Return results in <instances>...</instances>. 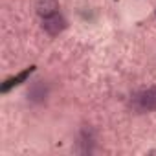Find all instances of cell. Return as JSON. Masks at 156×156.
<instances>
[{
  "label": "cell",
  "mask_w": 156,
  "mask_h": 156,
  "mask_svg": "<svg viewBox=\"0 0 156 156\" xmlns=\"http://www.w3.org/2000/svg\"><path fill=\"white\" fill-rule=\"evenodd\" d=\"M66 28H68V20H66L59 11L53 13V15H50V17H44V19H42V30H44L50 37L61 35Z\"/></svg>",
  "instance_id": "obj_2"
},
{
  "label": "cell",
  "mask_w": 156,
  "mask_h": 156,
  "mask_svg": "<svg viewBox=\"0 0 156 156\" xmlns=\"http://www.w3.org/2000/svg\"><path fill=\"white\" fill-rule=\"evenodd\" d=\"M77 151L83 152V154H90L94 152V147H96V132L90 129V127H83L79 136H77Z\"/></svg>",
  "instance_id": "obj_4"
},
{
  "label": "cell",
  "mask_w": 156,
  "mask_h": 156,
  "mask_svg": "<svg viewBox=\"0 0 156 156\" xmlns=\"http://www.w3.org/2000/svg\"><path fill=\"white\" fill-rule=\"evenodd\" d=\"M28 101L30 103H33V105H42L46 99H48V96H50V85L46 83V81H33V83H30V87H28Z\"/></svg>",
  "instance_id": "obj_3"
},
{
  "label": "cell",
  "mask_w": 156,
  "mask_h": 156,
  "mask_svg": "<svg viewBox=\"0 0 156 156\" xmlns=\"http://www.w3.org/2000/svg\"><path fill=\"white\" fill-rule=\"evenodd\" d=\"M130 108L136 114L154 112L156 110V87H149L145 90L136 92L130 98Z\"/></svg>",
  "instance_id": "obj_1"
},
{
  "label": "cell",
  "mask_w": 156,
  "mask_h": 156,
  "mask_svg": "<svg viewBox=\"0 0 156 156\" xmlns=\"http://www.w3.org/2000/svg\"><path fill=\"white\" fill-rule=\"evenodd\" d=\"M33 73V66H30V68H26V70H22L20 73H17L15 77H11V79H8L4 85H2V92L6 94V92H9L13 87H19V85H22L26 79H28V77Z\"/></svg>",
  "instance_id": "obj_6"
},
{
  "label": "cell",
  "mask_w": 156,
  "mask_h": 156,
  "mask_svg": "<svg viewBox=\"0 0 156 156\" xmlns=\"http://www.w3.org/2000/svg\"><path fill=\"white\" fill-rule=\"evenodd\" d=\"M35 9H37V13L42 19L50 17V15H53V13L59 11V0H37Z\"/></svg>",
  "instance_id": "obj_5"
}]
</instances>
